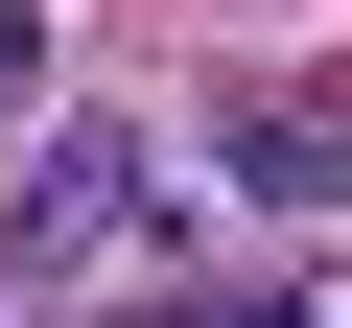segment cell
<instances>
[{"label": "cell", "instance_id": "6da1fadb", "mask_svg": "<svg viewBox=\"0 0 352 328\" xmlns=\"http://www.w3.org/2000/svg\"><path fill=\"white\" fill-rule=\"evenodd\" d=\"M164 235V188H141V164H47V188H24V281H118Z\"/></svg>", "mask_w": 352, "mask_h": 328}]
</instances>
